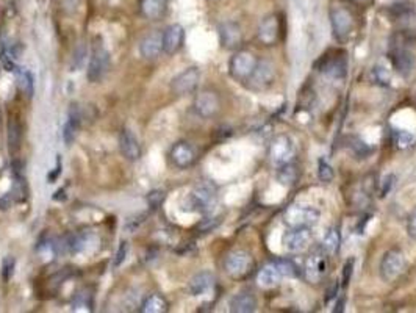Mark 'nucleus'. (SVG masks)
<instances>
[{
  "label": "nucleus",
  "instance_id": "obj_6",
  "mask_svg": "<svg viewBox=\"0 0 416 313\" xmlns=\"http://www.w3.org/2000/svg\"><path fill=\"white\" fill-rule=\"evenodd\" d=\"M276 66L269 60H258L254 73L249 77L246 85L252 91H266L273 86L276 80Z\"/></svg>",
  "mask_w": 416,
  "mask_h": 313
},
{
  "label": "nucleus",
  "instance_id": "obj_13",
  "mask_svg": "<svg viewBox=\"0 0 416 313\" xmlns=\"http://www.w3.org/2000/svg\"><path fill=\"white\" fill-rule=\"evenodd\" d=\"M313 241V234L310 227H291L288 232L284 235V246L288 252L297 254L302 252L312 245Z\"/></svg>",
  "mask_w": 416,
  "mask_h": 313
},
{
  "label": "nucleus",
  "instance_id": "obj_5",
  "mask_svg": "<svg viewBox=\"0 0 416 313\" xmlns=\"http://www.w3.org/2000/svg\"><path fill=\"white\" fill-rule=\"evenodd\" d=\"M324 249L319 248L313 249L310 252L307 259L304 262V277L307 279L310 284H319L327 274V268H329V260Z\"/></svg>",
  "mask_w": 416,
  "mask_h": 313
},
{
  "label": "nucleus",
  "instance_id": "obj_2",
  "mask_svg": "<svg viewBox=\"0 0 416 313\" xmlns=\"http://www.w3.org/2000/svg\"><path fill=\"white\" fill-rule=\"evenodd\" d=\"M257 63L258 58L251 51H236L230 57L229 74L234 80L240 82V84H246Z\"/></svg>",
  "mask_w": 416,
  "mask_h": 313
},
{
  "label": "nucleus",
  "instance_id": "obj_26",
  "mask_svg": "<svg viewBox=\"0 0 416 313\" xmlns=\"http://www.w3.org/2000/svg\"><path fill=\"white\" fill-rule=\"evenodd\" d=\"M13 74L16 77V85H18L19 91L30 99L33 92H35V82H33V75L30 71L21 68V66H16Z\"/></svg>",
  "mask_w": 416,
  "mask_h": 313
},
{
  "label": "nucleus",
  "instance_id": "obj_4",
  "mask_svg": "<svg viewBox=\"0 0 416 313\" xmlns=\"http://www.w3.org/2000/svg\"><path fill=\"white\" fill-rule=\"evenodd\" d=\"M321 213L310 205H291L285 210L284 223L288 227H310L318 224Z\"/></svg>",
  "mask_w": 416,
  "mask_h": 313
},
{
  "label": "nucleus",
  "instance_id": "obj_35",
  "mask_svg": "<svg viewBox=\"0 0 416 313\" xmlns=\"http://www.w3.org/2000/svg\"><path fill=\"white\" fill-rule=\"evenodd\" d=\"M279 262V266L282 273H284L285 277H296L299 276V268L295 262L288 260V259H282V260H277Z\"/></svg>",
  "mask_w": 416,
  "mask_h": 313
},
{
  "label": "nucleus",
  "instance_id": "obj_23",
  "mask_svg": "<svg viewBox=\"0 0 416 313\" xmlns=\"http://www.w3.org/2000/svg\"><path fill=\"white\" fill-rule=\"evenodd\" d=\"M168 11V0H140V13L144 19L162 21Z\"/></svg>",
  "mask_w": 416,
  "mask_h": 313
},
{
  "label": "nucleus",
  "instance_id": "obj_37",
  "mask_svg": "<svg viewBox=\"0 0 416 313\" xmlns=\"http://www.w3.org/2000/svg\"><path fill=\"white\" fill-rule=\"evenodd\" d=\"M374 80L380 85H390V74L388 71L384 68V66H377L374 68Z\"/></svg>",
  "mask_w": 416,
  "mask_h": 313
},
{
  "label": "nucleus",
  "instance_id": "obj_25",
  "mask_svg": "<svg viewBox=\"0 0 416 313\" xmlns=\"http://www.w3.org/2000/svg\"><path fill=\"white\" fill-rule=\"evenodd\" d=\"M140 312L141 313H166V312H169V303L163 295L152 293L143 301Z\"/></svg>",
  "mask_w": 416,
  "mask_h": 313
},
{
  "label": "nucleus",
  "instance_id": "obj_9",
  "mask_svg": "<svg viewBox=\"0 0 416 313\" xmlns=\"http://www.w3.org/2000/svg\"><path fill=\"white\" fill-rule=\"evenodd\" d=\"M199 82H201V71L196 66H191L171 80V91L179 97L193 95L197 90Z\"/></svg>",
  "mask_w": 416,
  "mask_h": 313
},
{
  "label": "nucleus",
  "instance_id": "obj_31",
  "mask_svg": "<svg viewBox=\"0 0 416 313\" xmlns=\"http://www.w3.org/2000/svg\"><path fill=\"white\" fill-rule=\"evenodd\" d=\"M393 141H395L397 149H408V147L413 146L415 135L407 130L395 129L393 130Z\"/></svg>",
  "mask_w": 416,
  "mask_h": 313
},
{
  "label": "nucleus",
  "instance_id": "obj_21",
  "mask_svg": "<svg viewBox=\"0 0 416 313\" xmlns=\"http://www.w3.org/2000/svg\"><path fill=\"white\" fill-rule=\"evenodd\" d=\"M284 273H282L279 262H269L266 263V265L262 268V270L258 271L257 274V284L262 288H274L282 282V279H284Z\"/></svg>",
  "mask_w": 416,
  "mask_h": 313
},
{
  "label": "nucleus",
  "instance_id": "obj_12",
  "mask_svg": "<svg viewBox=\"0 0 416 313\" xmlns=\"http://www.w3.org/2000/svg\"><path fill=\"white\" fill-rule=\"evenodd\" d=\"M193 108L197 116L204 119L213 118L216 113L221 110V99L219 95L213 90H202L199 91L196 97H194Z\"/></svg>",
  "mask_w": 416,
  "mask_h": 313
},
{
  "label": "nucleus",
  "instance_id": "obj_27",
  "mask_svg": "<svg viewBox=\"0 0 416 313\" xmlns=\"http://www.w3.org/2000/svg\"><path fill=\"white\" fill-rule=\"evenodd\" d=\"M341 246V235H340V230H338L337 227H332L326 232L324 235V240L323 243H321V248L324 249V252L327 255H337L338 254V249H340Z\"/></svg>",
  "mask_w": 416,
  "mask_h": 313
},
{
  "label": "nucleus",
  "instance_id": "obj_33",
  "mask_svg": "<svg viewBox=\"0 0 416 313\" xmlns=\"http://www.w3.org/2000/svg\"><path fill=\"white\" fill-rule=\"evenodd\" d=\"M318 177L323 184H330L332 180L335 179L334 168H332V164L329 162H326L324 158H321L318 163Z\"/></svg>",
  "mask_w": 416,
  "mask_h": 313
},
{
  "label": "nucleus",
  "instance_id": "obj_7",
  "mask_svg": "<svg viewBox=\"0 0 416 313\" xmlns=\"http://www.w3.org/2000/svg\"><path fill=\"white\" fill-rule=\"evenodd\" d=\"M110 69V52L103 44H96L93 49L90 64H88L86 77L90 84H99L103 80Z\"/></svg>",
  "mask_w": 416,
  "mask_h": 313
},
{
  "label": "nucleus",
  "instance_id": "obj_32",
  "mask_svg": "<svg viewBox=\"0 0 416 313\" xmlns=\"http://www.w3.org/2000/svg\"><path fill=\"white\" fill-rule=\"evenodd\" d=\"M326 73L332 75V77H337V79H340V77H345V74H346L345 58L330 60V62L327 63V66H326Z\"/></svg>",
  "mask_w": 416,
  "mask_h": 313
},
{
  "label": "nucleus",
  "instance_id": "obj_29",
  "mask_svg": "<svg viewBox=\"0 0 416 313\" xmlns=\"http://www.w3.org/2000/svg\"><path fill=\"white\" fill-rule=\"evenodd\" d=\"M79 114H71L69 119L66 121L64 127H63V140L66 142V146H71L74 142L75 136H77V130H79Z\"/></svg>",
  "mask_w": 416,
  "mask_h": 313
},
{
  "label": "nucleus",
  "instance_id": "obj_43",
  "mask_svg": "<svg viewBox=\"0 0 416 313\" xmlns=\"http://www.w3.org/2000/svg\"><path fill=\"white\" fill-rule=\"evenodd\" d=\"M357 2H365V0H357Z\"/></svg>",
  "mask_w": 416,
  "mask_h": 313
},
{
  "label": "nucleus",
  "instance_id": "obj_42",
  "mask_svg": "<svg viewBox=\"0 0 416 313\" xmlns=\"http://www.w3.org/2000/svg\"><path fill=\"white\" fill-rule=\"evenodd\" d=\"M395 175H387V177L384 179V190H382V196H385L388 191H390L393 188V185H395Z\"/></svg>",
  "mask_w": 416,
  "mask_h": 313
},
{
  "label": "nucleus",
  "instance_id": "obj_39",
  "mask_svg": "<svg viewBox=\"0 0 416 313\" xmlns=\"http://www.w3.org/2000/svg\"><path fill=\"white\" fill-rule=\"evenodd\" d=\"M407 234L410 238L416 241V207L412 208L407 216Z\"/></svg>",
  "mask_w": 416,
  "mask_h": 313
},
{
  "label": "nucleus",
  "instance_id": "obj_22",
  "mask_svg": "<svg viewBox=\"0 0 416 313\" xmlns=\"http://www.w3.org/2000/svg\"><path fill=\"white\" fill-rule=\"evenodd\" d=\"M257 298H255L254 293L247 292V290L234 295L229 301V310L232 313H252L257 310Z\"/></svg>",
  "mask_w": 416,
  "mask_h": 313
},
{
  "label": "nucleus",
  "instance_id": "obj_36",
  "mask_svg": "<svg viewBox=\"0 0 416 313\" xmlns=\"http://www.w3.org/2000/svg\"><path fill=\"white\" fill-rule=\"evenodd\" d=\"M164 197H166L164 191H162V190H154V191H151V193L147 195V204H149V207L152 208V210H157V208L163 204Z\"/></svg>",
  "mask_w": 416,
  "mask_h": 313
},
{
  "label": "nucleus",
  "instance_id": "obj_19",
  "mask_svg": "<svg viewBox=\"0 0 416 313\" xmlns=\"http://www.w3.org/2000/svg\"><path fill=\"white\" fill-rule=\"evenodd\" d=\"M163 52V32L147 33L140 42V53L144 60H155Z\"/></svg>",
  "mask_w": 416,
  "mask_h": 313
},
{
  "label": "nucleus",
  "instance_id": "obj_34",
  "mask_svg": "<svg viewBox=\"0 0 416 313\" xmlns=\"http://www.w3.org/2000/svg\"><path fill=\"white\" fill-rule=\"evenodd\" d=\"M93 303H91V296L86 295H79L72 304V310L74 312H91L93 309Z\"/></svg>",
  "mask_w": 416,
  "mask_h": 313
},
{
  "label": "nucleus",
  "instance_id": "obj_28",
  "mask_svg": "<svg viewBox=\"0 0 416 313\" xmlns=\"http://www.w3.org/2000/svg\"><path fill=\"white\" fill-rule=\"evenodd\" d=\"M277 179H279V182L282 185L286 186L295 185L299 180V169L296 164L293 162L282 164V166H279V171H277Z\"/></svg>",
  "mask_w": 416,
  "mask_h": 313
},
{
  "label": "nucleus",
  "instance_id": "obj_44",
  "mask_svg": "<svg viewBox=\"0 0 416 313\" xmlns=\"http://www.w3.org/2000/svg\"><path fill=\"white\" fill-rule=\"evenodd\" d=\"M208 2H216V0H208Z\"/></svg>",
  "mask_w": 416,
  "mask_h": 313
},
{
  "label": "nucleus",
  "instance_id": "obj_30",
  "mask_svg": "<svg viewBox=\"0 0 416 313\" xmlns=\"http://www.w3.org/2000/svg\"><path fill=\"white\" fill-rule=\"evenodd\" d=\"M8 145H10V152H18L21 147V125L18 121L10 119L8 124Z\"/></svg>",
  "mask_w": 416,
  "mask_h": 313
},
{
  "label": "nucleus",
  "instance_id": "obj_11",
  "mask_svg": "<svg viewBox=\"0 0 416 313\" xmlns=\"http://www.w3.org/2000/svg\"><path fill=\"white\" fill-rule=\"evenodd\" d=\"M332 32L338 42H346L354 29V16L345 7H338L330 11Z\"/></svg>",
  "mask_w": 416,
  "mask_h": 313
},
{
  "label": "nucleus",
  "instance_id": "obj_18",
  "mask_svg": "<svg viewBox=\"0 0 416 313\" xmlns=\"http://www.w3.org/2000/svg\"><path fill=\"white\" fill-rule=\"evenodd\" d=\"M390 62L393 66H395L397 73L402 75H408L413 71L415 66L413 53L410 52L407 47L397 46L396 42L390 47Z\"/></svg>",
  "mask_w": 416,
  "mask_h": 313
},
{
  "label": "nucleus",
  "instance_id": "obj_8",
  "mask_svg": "<svg viewBox=\"0 0 416 313\" xmlns=\"http://www.w3.org/2000/svg\"><path fill=\"white\" fill-rule=\"evenodd\" d=\"M188 205L191 212L202 213V215L212 212L216 205V191L213 186L208 184L197 185L188 196Z\"/></svg>",
  "mask_w": 416,
  "mask_h": 313
},
{
  "label": "nucleus",
  "instance_id": "obj_24",
  "mask_svg": "<svg viewBox=\"0 0 416 313\" xmlns=\"http://www.w3.org/2000/svg\"><path fill=\"white\" fill-rule=\"evenodd\" d=\"M215 285V274L212 271H201L196 276L191 277L190 284H188V292L191 296H202L213 288Z\"/></svg>",
  "mask_w": 416,
  "mask_h": 313
},
{
  "label": "nucleus",
  "instance_id": "obj_14",
  "mask_svg": "<svg viewBox=\"0 0 416 313\" xmlns=\"http://www.w3.org/2000/svg\"><path fill=\"white\" fill-rule=\"evenodd\" d=\"M169 160L177 169H188L196 163L197 152L188 141H177L169 151Z\"/></svg>",
  "mask_w": 416,
  "mask_h": 313
},
{
  "label": "nucleus",
  "instance_id": "obj_16",
  "mask_svg": "<svg viewBox=\"0 0 416 313\" xmlns=\"http://www.w3.org/2000/svg\"><path fill=\"white\" fill-rule=\"evenodd\" d=\"M258 40L265 46H276L280 40V18L279 14H268L258 27Z\"/></svg>",
  "mask_w": 416,
  "mask_h": 313
},
{
  "label": "nucleus",
  "instance_id": "obj_41",
  "mask_svg": "<svg viewBox=\"0 0 416 313\" xmlns=\"http://www.w3.org/2000/svg\"><path fill=\"white\" fill-rule=\"evenodd\" d=\"M354 265H356V260H354V259L346 262V265H345V282H343L345 285H347L349 281H351V274H352V270H354Z\"/></svg>",
  "mask_w": 416,
  "mask_h": 313
},
{
  "label": "nucleus",
  "instance_id": "obj_40",
  "mask_svg": "<svg viewBox=\"0 0 416 313\" xmlns=\"http://www.w3.org/2000/svg\"><path fill=\"white\" fill-rule=\"evenodd\" d=\"M127 252H129V245H127V241H122V243L119 245L118 252H116V259H114V266L116 268L121 266L122 263L125 262Z\"/></svg>",
  "mask_w": 416,
  "mask_h": 313
},
{
  "label": "nucleus",
  "instance_id": "obj_38",
  "mask_svg": "<svg viewBox=\"0 0 416 313\" xmlns=\"http://www.w3.org/2000/svg\"><path fill=\"white\" fill-rule=\"evenodd\" d=\"M14 265H16V262H14V259L13 257H7V259L3 260V265H2V274H3V281L5 282H8L11 277H13V274H14Z\"/></svg>",
  "mask_w": 416,
  "mask_h": 313
},
{
  "label": "nucleus",
  "instance_id": "obj_10",
  "mask_svg": "<svg viewBox=\"0 0 416 313\" xmlns=\"http://www.w3.org/2000/svg\"><path fill=\"white\" fill-rule=\"evenodd\" d=\"M295 153H296V146H295V141H293L291 136L282 134V135H277L276 138L271 141L269 158L277 168L282 166V164L293 162Z\"/></svg>",
  "mask_w": 416,
  "mask_h": 313
},
{
  "label": "nucleus",
  "instance_id": "obj_3",
  "mask_svg": "<svg viewBox=\"0 0 416 313\" xmlns=\"http://www.w3.org/2000/svg\"><path fill=\"white\" fill-rule=\"evenodd\" d=\"M406 270V255L401 249L387 251L380 260L379 273L380 279L387 284H391L399 279Z\"/></svg>",
  "mask_w": 416,
  "mask_h": 313
},
{
  "label": "nucleus",
  "instance_id": "obj_15",
  "mask_svg": "<svg viewBox=\"0 0 416 313\" xmlns=\"http://www.w3.org/2000/svg\"><path fill=\"white\" fill-rule=\"evenodd\" d=\"M219 42L225 51H236L243 44L241 27L234 21H225L218 27Z\"/></svg>",
  "mask_w": 416,
  "mask_h": 313
},
{
  "label": "nucleus",
  "instance_id": "obj_1",
  "mask_svg": "<svg viewBox=\"0 0 416 313\" xmlns=\"http://www.w3.org/2000/svg\"><path fill=\"white\" fill-rule=\"evenodd\" d=\"M255 260L247 251L236 249L227 254L224 260V270L227 276L235 281H244L254 273Z\"/></svg>",
  "mask_w": 416,
  "mask_h": 313
},
{
  "label": "nucleus",
  "instance_id": "obj_20",
  "mask_svg": "<svg viewBox=\"0 0 416 313\" xmlns=\"http://www.w3.org/2000/svg\"><path fill=\"white\" fill-rule=\"evenodd\" d=\"M119 149L121 153L129 162H136L141 158V145L132 130L124 129L119 135Z\"/></svg>",
  "mask_w": 416,
  "mask_h": 313
},
{
  "label": "nucleus",
  "instance_id": "obj_17",
  "mask_svg": "<svg viewBox=\"0 0 416 313\" xmlns=\"http://www.w3.org/2000/svg\"><path fill=\"white\" fill-rule=\"evenodd\" d=\"M185 44V29L180 24H171L163 32V52L175 55L182 51Z\"/></svg>",
  "mask_w": 416,
  "mask_h": 313
}]
</instances>
